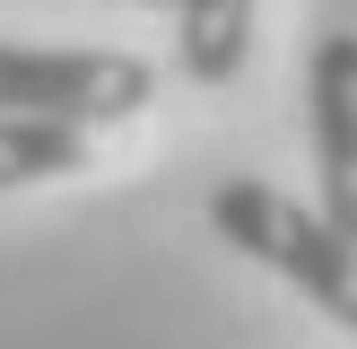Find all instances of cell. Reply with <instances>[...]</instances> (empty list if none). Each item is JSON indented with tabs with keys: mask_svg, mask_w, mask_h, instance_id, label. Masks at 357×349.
Returning a JSON list of instances; mask_svg holds the SVG:
<instances>
[{
	"mask_svg": "<svg viewBox=\"0 0 357 349\" xmlns=\"http://www.w3.org/2000/svg\"><path fill=\"white\" fill-rule=\"evenodd\" d=\"M157 96V70L139 52H87V44H0V114L35 122H131Z\"/></svg>",
	"mask_w": 357,
	"mask_h": 349,
	"instance_id": "2",
	"label": "cell"
},
{
	"mask_svg": "<svg viewBox=\"0 0 357 349\" xmlns=\"http://www.w3.org/2000/svg\"><path fill=\"white\" fill-rule=\"evenodd\" d=\"M253 52V0H174V61L183 79L227 87Z\"/></svg>",
	"mask_w": 357,
	"mask_h": 349,
	"instance_id": "4",
	"label": "cell"
},
{
	"mask_svg": "<svg viewBox=\"0 0 357 349\" xmlns=\"http://www.w3.org/2000/svg\"><path fill=\"white\" fill-rule=\"evenodd\" d=\"M209 227H218L236 253H253V262H271L279 279H296L340 332H357V244L323 209L288 201V192L261 184V174H227V184L209 192Z\"/></svg>",
	"mask_w": 357,
	"mask_h": 349,
	"instance_id": "1",
	"label": "cell"
},
{
	"mask_svg": "<svg viewBox=\"0 0 357 349\" xmlns=\"http://www.w3.org/2000/svg\"><path fill=\"white\" fill-rule=\"evenodd\" d=\"M149 9H174V0H149Z\"/></svg>",
	"mask_w": 357,
	"mask_h": 349,
	"instance_id": "6",
	"label": "cell"
},
{
	"mask_svg": "<svg viewBox=\"0 0 357 349\" xmlns=\"http://www.w3.org/2000/svg\"><path fill=\"white\" fill-rule=\"evenodd\" d=\"M87 166V131L79 122H35V114H0V192L17 184H52V174Z\"/></svg>",
	"mask_w": 357,
	"mask_h": 349,
	"instance_id": "5",
	"label": "cell"
},
{
	"mask_svg": "<svg viewBox=\"0 0 357 349\" xmlns=\"http://www.w3.org/2000/svg\"><path fill=\"white\" fill-rule=\"evenodd\" d=\"M305 114H314V174H323V218L357 244V35L331 27L305 70Z\"/></svg>",
	"mask_w": 357,
	"mask_h": 349,
	"instance_id": "3",
	"label": "cell"
}]
</instances>
